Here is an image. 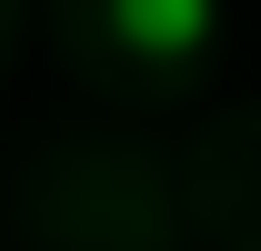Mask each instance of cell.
Wrapping results in <instances>:
<instances>
[{
  "label": "cell",
  "mask_w": 261,
  "mask_h": 251,
  "mask_svg": "<svg viewBox=\"0 0 261 251\" xmlns=\"http://www.w3.org/2000/svg\"><path fill=\"white\" fill-rule=\"evenodd\" d=\"M211 20H221V0H111V31H121L130 51H151V61L201 51V40H211Z\"/></svg>",
  "instance_id": "1"
}]
</instances>
